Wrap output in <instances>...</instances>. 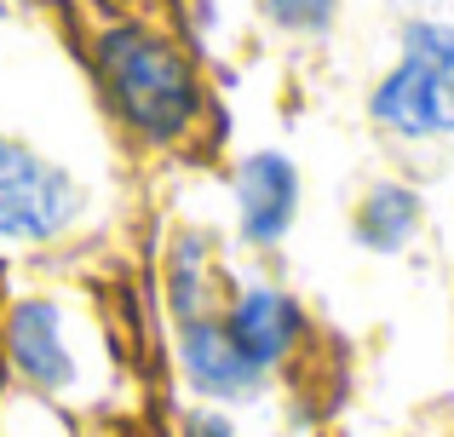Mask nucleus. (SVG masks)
<instances>
[{"label":"nucleus","mask_w":454,"mask_h":437,"mask_svg":"<svg viewBox=\"0 0 454 437\" xmlns=\"http://www.w3.org/2000/svg\"><path fill=\"white\" fill-rule=\"evenodd\" d=\"M98 58H104L115 104H121V115L138 133H150V138L190 133V121L201 110V87L167 41H155L145 29H110Z\"/></svg>","instance_id":"f257e3e1"},{"label":"nucleus","mask_w":454,"mask_h":437,"mask_svg":"<svg viewBox=\"0 0 454 437\" xmlns=\"http://www.w3.org/2000/svg\"><path fill=\"white\" fill-rule=\"evenodd\" d=\"M374 121L403 138L454 133V29L449 23H409L403 58L374 87Z\"/></svg>","instance_id":"f03ea898"},{"label":"nucleus","mask_w":454,"mask_h":437,"mask_svg":"<svg viewBox=\"0 0 454 437\" xmlns=\"http://www.w3.org/2000/svg\"><path fill=\"white\" fill-rule=\"evenodd\" d=\"M81 214V191L41 150L0 138V242H52Z\"/></svg>","instance_id":"7ed1b4c3"},{"label":"nucleus","mask_w":454,"mask_h":437,"mask_svg":"<svg viewBox=\"0 0 454 437\" xmlns=\"http://www.w3.org/2000/svg\"><path fill=\"white\" fill-rule=\"evenodd\" d=\"M219 323H224L231 351L242 357V369L254 374V380H265V374L288 357V346L300 339L305 316H300V305H294L282 288H247Z\"/></svg>","instance_id":"20e7f679"},{"label":"nucleus","mask_w":454,"mask_h":437,"mask_svg":"<svg viewBox=\"0 0 454 437\" xmlns=\"http://www.w3.org/2000/svg\"><path fill=\"white\" fill-rule=\"evenodd\" d=\"M236 207H242V236L259 247L282 242L294 214H300V173L288 156L277 150H259L236 168Z\"/></svg>","instance_id":"39448f33"},{"label":"nucleus","mask_w":454,"mask_h":437,"mask_svg":"<svg viewBox=\"0 0 454 437\" xmlns=\"http://www.w3.org/2000/svg\"><path fill=\"white\" fill-rule=\"evenodd\" d=\"M12 363L23 369V380L46 386V392L75 380V363H69V346H64V323H58L52 305H23L12 316Z\"/></svg>","instance_id":"423d86ee"},{"label":"nucleus","mask_w":454,"mask_h":437,"mask_svg":"<svg viewBox=\"0 0 454 437\" xmlns=\"http://www.w3.org/2000/svg\"><path fill=\"white\" fill-rule=\"evenodd\" d=\"M420 230V196L409 184H374L356 207V242L374 254H403Z\"/></svg>","instance_id":"0eeeda50"},{"label":"nucleus","mask_w":454,"mask_h":437,"mask_svg":"<svg viewBox=\"0 0 454 437\" xmlns=\"http://www.w3.org/2000/svg\"><path fill=\"white\" fill-rule=\"evenodd\" d=\"M333 6H340V0H265V12L282 29H328Z\"/></svg>","instance_id":"6e6552de"},{"label":"nucleus","mask_w":454,"mask_h":437,"mask_svg":"<svg viewBox=\"0 0 454 437\" xmlns=\"http://www.w3.org/2000/svg\"><path fill=\"white\" fill-rule=\"evenodd\" d=\"M190 437H231V426H224L219 415H196L190 420Z\"/></svg>","instance_id":"1a4fd4ad"}]
</instances>
